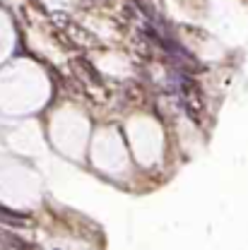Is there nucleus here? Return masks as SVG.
I'll return each instance as SVG.
<instances>
[{
  "instance_id": "1",
  "label": "nucleus",
  "mask_w": 248,
  "mask_h": 250,
  "mask_svg": "<svg viewBox=\"0 0 248 250\" xmlns=\"http://www.w3.org/2000/svg\"><path fill=\"white\" fill-rule=\"evenodd\" d=\"M75 70H77V75L82 77V82H85L92 92H101V87H104V84H101V77L96 75V70H94L92 65H87L82 58H77V61H75Z\"/></svg>"
},
{
  "instance_id": "2",
  "label": "nucleus",
  "mask_w": 248,
  "mask_h": 250,
  "mask_svg": "<svg viewBox=\"0 0 248 250\" xmlns=\"http://www.w3.org/2000/svg\"><path fill=\"white\" fill-rule=\"evenodd\" d=\"M0 221H5L10 226H29V217H24L20 212H12V209H7L2 205H0Z\"/></svg>"
}]
</instances>
